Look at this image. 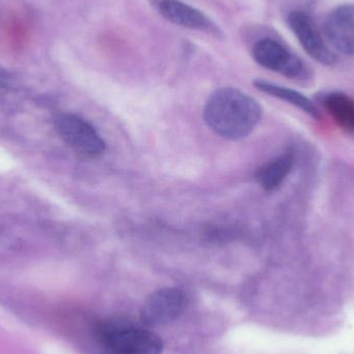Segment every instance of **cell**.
Returning a JSON list of instances; mask_svg holds the SVG:
<instances>
[{
  "label": "cell",
  "instance_id": "1",
  "mask_svg": "<svg viewBox=\"0 0 354 354\" xmlns=\"http://www.w3.org/2000/svg\"><path fill=\"white\" fill-rule=\"evenodd\" d=\"M261 115V106L255 99L232 87L214 91L204 108L207 126L218 136L230 140L251 134Z\"/></svg>",
  "mask_w": 354,
  "mask_h": 354
},
{
  "label": "cell",
  "instance_id": "2",
  "mask_svg": "<svg viewBox=\"0 0 354 354\" xmlns=\"http://www.w3.org/2000/svg\"><path fill=\"white\" fill-rule=\"evenodd\" d=\"M102 354H161L163 341L147 326L124 318H107L95 326Z\"/></svg>",
  "mask_w": 354,
  "mask_h": 354
},
{
  "label": "cell",
  "instance_id": "3",
  "mask_svg": "<svg viewBox=\"0 0 354 354\" xmlns=\"http://www.w3.org/2000/svg\"><path fill=\"white\" fill-rule=\"evenodd\" d=\"M55 127L62 141L81 157L95 159L105 151V141L97 131L79 116L62 114L56 118Z\"/></svg>",
  "mask_w": 354,
  "mask_h": 354
},
{
  "label": "cell",
  "instance_id": "4",
  "mask_svg": "<svg viewBox=\"0 0 354 354\" xmlns=\"http://www.w3.org/2000/svg\"><path fill=\"white\" fill-rule=\"evenodd\" d=\"M187 295L174 287L151 293L140 309V322L149 328L167 326L178 319L187 308Z\"/></svg>",
  "mask_w": 354,
  "mask_h": 354
},
{
  "label": "cell",
  "instance_id": "5",
  "mask_svg": "<svg viewBox=\"0 0 354 354\" xmlns=\"http://www.w3.org/2000/svg\"><path fill=\"white\" fill-rule=\"evenodd\" d=\"M253 57L260 66L287 78L301 79L306 76L301 60L274 39L257 41L253 47Z\"/></svg>",
  "mask_w": 354,
  "mask_h": 354
},
{
  "label": "cell",
  "instance_id": "6",
  "mask_svg": "<svg viewBox=\"0 0 354 354\" xmlns=\"http://www.w3.org/2000/svg\"><path fill=\"white\" fill-rule=\"evenodd\" d=\"M288 24L305 51L312 58L326 66H333L336 62V55L324 43L309 15L293 10L288 15Z\"/></svg>",
  "mask_w": 354,
  "mask_h": 354
},
{
  "label": "cell",
  "instance_id": "7",
  "mask_svg": "<svg viewBox=\"0 0 354 354\" xmlns=\"http://www.w3.org/2000/svg\"><path fill=\"white\" fill-rule=\"evenodd\" d=\"M326 35L342 53L354 55V6H344L330 12L326 21Z\"/></svg>",
  "mask_w": 354,
  "mask_h": 354
},
{
  "label": "cell",
  "instance_id": "8",
  "mask_svg": "<svg viewBox=\"0 0 354 354\" xmlns=\"http://www.w3.org/2000/svg\"><path fill=\"white\" fill-rule=\"evenodd\" d=\"M153 6L170 22L193 30H212V23L205 14L181 0H153Z\"/></svg>",
  "mask_w": 354,
  "mask_h": 354
},
{
  "label": "cell",
  "instance_id": "9",
  "mask_svg": "<svg viewBox=\"0 0 354 354\" xmlns=\"http://www.w3.org/2000/svg\"><path fill=\"white\" fill-rule=\"evenodd\" d=\"M254 85H255L256 88L259 89L262 93H268L272 97L282 100V101L299 108V110L305 112L306 114L311 116L314 120L322 118L319 109L314 105L313 102L309 97H306L299 91H295V89L287 88V87L263 80H256Z\"/></svg>",
  "mask_w": 354,
  "mask_h": 354
},
{
  "label": "cell",
  "instance_id": "10",
  "mask_svg": "<svg viewBox=\"0 0 354 354\" xmlns=\"http://www.w3.org/2000/svg\"><path fill=\"white\" fill-rule=\"evenodd\" d=\"M295 160L291 155H282L270 160L256 172L255 179L266 191L278 189L290 174Z\"/></svg>",
  "mask_w": 354,
  "mask_h": 354
},
{
  "label": "cell",
  "instance_id": "11",
  "mask_svg": "<svg viewBox=\"0 0 354 354\" xmlns=\"http://www.w3.org/2000/svg\"><path fill=\"white\" fill-rule=\"evenodd\" d=\"M324 106L336 124L346 132L354 133V100L342 93H330Z\"/></svg>",
  "mask_w": 354,
  "mask_h": 354
},
{
  "label": "cell",
  "instance_id": "12",
  "mask_svg": "<svg viewBox=\"0 0 354 354\" xmlns=\"http://www.w3.org/2000/svg\"><path fill=\"white\" fill-rule=\"evenodd\" d=\"M10 84V77L6 71L0 68V91L8 88Z\"/></svg>",
  "mask_w": 354,
  "mask_h": 354
}]
</instances>
